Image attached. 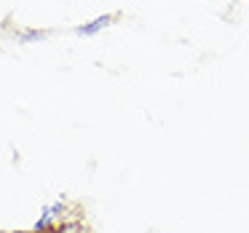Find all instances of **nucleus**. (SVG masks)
Here are the masks:
<instances>
[{"mask_svg":"<svg viewBox=\"0 0 249 233\" xmlns=\"http://www.w3.org/2000/svg\"><path fill=\"white\" fill-rule=\"evenodd\" d=\"M107 24H110V17H99V19H94L91 24L78 27V35H94V33H99V30H105Z\"/></svg>","mask_w":249,"mask_h":233,"instance_id":"1","label":"nucleus"},{"mask_svg":"<svg viewBox=\"0 0 249 233\" xmlns=\"http://www.w3.org/2000/svg\"><path fill=\"white\" fill-rule=\"evenodd\" d=\"M56 212H62V204H54V206H49V209H43V217L38 220V228H46L51 220L56 217Z\"/></svg>","mask_w":249,"mask_h":233,"instance_id":"2","label":"nucleus"}]
</instances>
